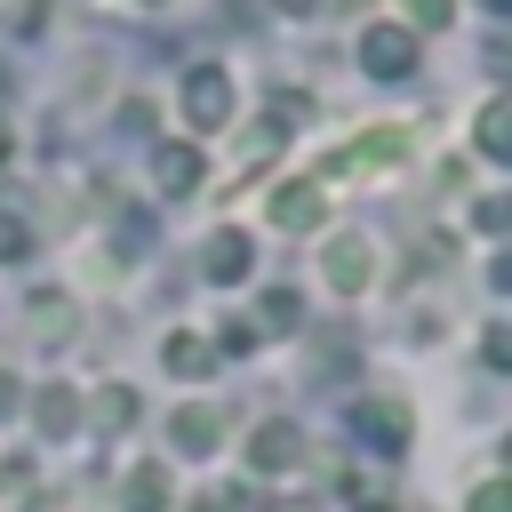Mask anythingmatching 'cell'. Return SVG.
Instances as JSON below:
<instances>
[{
  "instance_id": "obj_1",
  "label": "cell",
  "mask_w": 512,
  "mask_h": 512,
  "mask_svg": "<svg viewBox=\"0 0 512 512\" xmlns=\"http://www.w3.org/2000/svg\"><path fill=\"white\" fill-rule=\"evenodd\" d=\"M360 64H368L376 80H400V72L416 64V40H408L400 24H368V32H360Z\"/></svg>"
},
{
  "instance_id": "obj_12",
  "label": "cell",
  "mask_w": 512,
  "mask_h": 512,
  "mask_svg": "<svg viewBox=\"0 0 512 512\" xmlns=\"http://www.w3.org/2000/svg\"><path fill=\"white\" fill-rule=\"evenodd\" d=\"M264 320H272V328H296V296L272 288V296H264Z\"/></svg>"
},
{
  "instance_id": "obj_11",
  "label": "cell",
  "mask_w": 512,
  "mask_h": 512,
  "mask_svg": "<svg viewBox=\"0 0 512 512\" xmlns=\"http://www.w3.org/2000/svg\"><path fill=\"white\" fill-rule=\"evenodd\" d=\"M504 120H512L504 104H488V112H480V152H504Z\"/></svg>"
},
{
  "instance_id": "obj_2",
  "label": "cell",
  "mask_w": 512,
  "mask_h": 512,
  "mask_svg": "<svg viewBox=\"0 0 512 512\" xmlns=\"http://www.w3.org/2000/svg\"><path fill=\"white\" fill-rule=\"evenodd\" d=\"M184 112H192L200 128H216V120L232 112V88H224V72H216V64H200V72L184 80Z\"/></svg>"
},
{
  "instance_id": "obj_17",
  "label": "cell",
  "mask_w": 512,
  "mask_h": 512,
  "mask_svg": "<svg viewBox=\"0 0 512 512\" xmlns=\"http://www.w3.org/2000/svg\"><path fill=\"white\" fill-rule=\"evenodd\" d=\"M0 160H8V128H0Z\"/></svg>"
},
{
  "instance_id": "obj_13",
  "label": "cell",
  "mask_w": 512,
  "mask_h": 512,
  "mask_svg": "<svg viewBox=\"0 0 512 512\" xmlns=\"http://www.w3.org/2000/svg\"><path fill=\"white\" fill-rule=\"evenodd\" d=\"M40 424H48V432H64V424H72V400H64V392H48V400H40Z\"/></svg>"
},
{
  "instance_id": "obj_15",
  "label": "cell",
  "mask_w": 512,
  "mask_h": 512,
  "mask_svg": "<svg viewBox=\"0 0 512 512\" xmlns=\"http://www.w3.org/2000/svg\"><path fill=\"white\" fill-rule=\"evenodd\" d=\"M472 512H504V488H496V480H488V488H480V496H472Z\"/></svg>"
},
{
  "instance_id": "obj_4",
  "label": "cell",
  "mask_w": 512,
  "mask_h": 512,
  "mask_svg": "<svg viewBox=\"0 0 512 512\" xmlns=\"http://www.w3.org/2000/svg\"><path fill=\"white\" fill-rule=\"evenodd\" d=\"M248 456H256L264 472H288V464H296V424H264V432L248 440Z\"/></svg>"
},
{
  "instance_id": "obj_8",
  "label": "cell",
  "mask_w": 512,
  "mask_h": 512,
  "mask_svg": "<svg viewBox=\"0 0 512 512\" xmlns=\"http://www.w3.org/2000/svg\"><path fill=\"white\" fill-rule=\"evenodd\" d=\"M128 504H136V512H160V504H168V472H160V464H136V480H128Z\"/></svg>"
},
{
  "instance_id": "obj_14",
  "label": "cell",
  "mask_w": 512,
  "mask_h": 512,
  "mask_svg": "<svg viewBox=\"0 0 512 512\" xmlns=\"http://www.w3.org/2000/svg\"><path fill=\"white\" fill-rule=\"evenodd\" d=\"M408 16L416 24H448V0H408Z\"/></svg>"
},
{
  "instance_id": "obj_16",
  "label": "cell",
  "mask_w": 512,
  "mask_h": 512,
  "mask_svg": "<svg viewBox=\"0 0 512 512\" xmlns=\"http://www.w3.org/2000/svg\"><path fill=\"white\" fill-rule=\"evenodd\" d=\"M280 8H296V16H304V8H320V0H280Z\"/></svg>"
},
{
  "instance_id": "obj_6",
  "label": "cell",
  "mask_w": 512,
  "mask_h": 512,
  "mask_svg": "<svg viewBox=\"0 0 512 512\" xmlns=\"http://www.w3.org/2000/svg\"><path fill=\"white\" fill-rule=\"evenodd\" d=\"M240 272H248V240L240 232H216L208 240V280H240Z\"/></svg>"
},
{
  "instance_id": "obj_7",
  "label": "cell",
  "mask_w": 512,
  "mask_h": 512,
  "mask_svg": "<svg viewBox=\"0 0 512 512\" xmlns=\"http://www.w3.org/2000/svg\"><path fill=\"white\" fill-rule=\"evenodd\" d=\"M328 280H336V288H360V280H368V248H360V240H336V248H328Z\"/></svg>"
},
{
  "instance_id": "obj_9",
  "label": "cell",
  "mask_w": 512,
  "mask_h": 512,
  "mask_svg": "<svg viewBox=\"0 0 512 512\" xmlns=\"http://www.w3.org/2000/svg\"><path fill=\"white\" fill-rule=\"evenodd\" d=\"M216 424H224L216 408H184V416H176V448H208V440H216Z\"/></svg>"
},
{
  "instance_id": "obj_3",
  "label": "cell",
  "mask_w": 512,
  "mask_h": 512,
  "mask_svg": "<svg viewBox=\"0 0 512 512\" xmlns=\"http://www.w3.org/2000/svg\"><path fill=\"white\" fill-rule=\"evenodd\" d=\"M320 184H280V200H272V224L280 232H304V224H320Z\"/></svg>"
},
{
  "instance_id": "obj_18",
  "label": "cell",
  "mask_w": 512,
  "mask_h": 512,
  "mask_svg": "<svg viewBox=\"0 0 512 512\" xmlns=\"http://www.w3.org/2000/svg\"><path fill=\"white\" fill-rule=\"evenodd\" d=\"M488 8H504V0H488Z\"/></svg>"
},
{
  "instance_id": "obj_5",
  "label": "cell",
  "mask_w": 512,
  "mask_h": 512,
  "mask_svg": "<svg viewBox=\"0 0 512 512\" xmlns=\"http://www.w3.org/2000/svg\"><path fill=\"white\" fill-rule=\"evenodd\" d=\"M152 176H160V192H184V184H200V152H192V144H168V152L152 160Z\"/></svg>"
},
{
  "instance_id": "obj_10",
  "label": "cell",
  "mask_w": 512,
  "mask_h": 512,
  "mask_svg": "<svg viewBox=\"0 0 512 512\" xmlns=\"http://www.w3.org/2000/svg\"><path fill=\"white\" fill-rule=\"evenodd\" d=\"M168 368H176V376H200V368H208V344H192V336H168Z\"/></svg>"
}]
</instances>
